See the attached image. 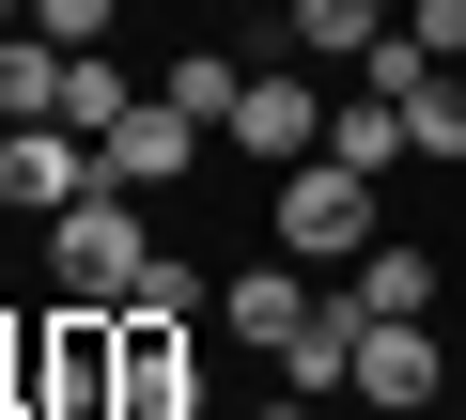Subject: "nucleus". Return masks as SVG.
I'll list each match as a JSON object with an SVG mask.
<instances>
[{
  "mask_svg": "<svg viewBox=\"0 0 466 420\" xmlns=\"http://www.w3.org/2000/svg\"><path fill=\"white\" fill-rule=\"evenodd\" d=\"M32 234H47V296H78V312H125V296H140V265H156L140 187H78L63 219H32Z\"/></svg>",
  "mask_w": 466,
  "mask_h": 420,
  "instance_id": "nucleus-1",
  "label": "nucleus"
},
{
  "mask_svg": "<svg viewBox=\"0 0 466 420\" xmlns=\"http://www.w3.org/2000/svg\"><path fill=\"white\" fill-rule=\"evenodd\" d=\"M265 234H280L311 281H342L358 250H389V202H373V171H342V156H296V171H280V202H265Z\"/></svg>",
  "mask_w": 466,
  "mask_h": 420,
  "instance_id": "nucleus-2",
  "label": "nucleus"
},
{
  "mask_svg": "<svg viewBox=\"0 0 466 420\" xmlns=\"http://www.w3.org/2000/svg\"><path fill=\"white\" fill-rule=\"evenodd\" d=\"M32 420H109L125 405V312H32V389H16Z\"/></svg>",
  "mask_w": 466,
  "mask_h": 420,
  "instance_id": "nucleus-3",
  "label": "nucleus"
},
{
  "mask_svg": "<svg viewBox=\"0 0 466 420\" xmlns=\"http://www.w3.org/2000/svg\"><path fill=\"white\" fill-rule=\"evenodd\" d=\"M373 420H420L435 389H451V343H435V312H358V374H342Z\"/></svg>",
  "mask_w": 466,
  "mask_h": 420,
  "instance_id": "nucleus-4",
  "label": "nucleus"
},
{
  "mask_svg": "<svg viewBox=\"0 0 466 420\" xmlns=\"http://www.w3.org/2000/svg\"><path fill=\"white\" fill-rule=\"evenodd\" d=\"M218 140H233V156H265V171H296V156H327V94H311L296 63H249V94H233Z\"/></svg>",
  "mask_w": 466,
  "mask_h": 420,
  "instance_id": "nucleus-5",
  "label": "nucleus"
},
{
  "mask_svg": "<svg viewBox=\"0 0 466 420\" xmlns=\"http://www.w3.org/2000/svg\"><path fill=\"white\" fill-rule=\"evenodd\" d=\"M125 420H202V343H187V312H125Z\"/></svg>",
  "mask_w": 466,
  "mask_h": 420,
  "instance_id": "nucleus-6",
  "label": "nucleus"
},
{
  "mask_svg": "<svg viewBox=\"0 0 466 420\" xmlns=\"http://www.w3.org/2000/svg\"><path fill=\"white\" fill-rule=\"evenodd\" d=\"M78 187H109V156L78 125H16V140H0V202H16V219H63Z\"/></svg>",
  "mask_w": 466,
  "mask_h": 420,
  "instance_id": "nucleus-7",
  "label": "nucleus"
},
{
  "mask_svg": "<svg viewBox=\"0 0 466 420\" xmlns=\"http://www.w3.org/2000/svg\"><path fill=\"white\" fill-rule=\"evenodd\" d=\"M311 296H327V281H311L296 250H265V265H233V281H218V327L249 343V358H280V343L311 327Z\"/></svg>",
  "mask_w": 466,
  "mask_h": 420,
  "instance_id": "nucleus-8",
  "label": "nucleus"
},
{
  "mask_svg": "<svg viewBox=\"0 0 466 420\" xmlns=\"http://www.w3.org/2000/svg\"><path fill=\"white\" fill-rule=\"evenodd\" d=\"M94 156H109V187H140V202H156V187H187V156H202V109L140 94V109H125V125H109Z\"/></svg>",
  "mask_w": 466,
  "mask_h": 420,
  "instance_id": "nucleus-9",
  "label": "nucleus"
},
{
  "mask_svg": "<svg viewBox=\"0 0 466 420\" xmlns=\"http://www.w3.org/2000/svg\"><path fill=\"white\" fill-rule=\"evenodd\" d=\"M63 63H78V47H47L32 16L0 32V125H63Z\"/></svg>",
  "mask_w": 466,
  "mask_h": 420,
  "instance_id": "nucleus-10",
  "label": "nucleus"
},
{
  "mask_svg": "<svg viewBox=\"0 0 466 420\" xmlns=\"http://www.w3.org/2000/svg\"><path fill=\"white\" fill-rule=\"evenodd\" d=\"M327 156H342V171H373V187H389V171H420V140H404V109H389V94H342V109H327Z\"/></svg>",
  "mask_w": 466,
  "mask_h": 420,
  "instance_id": "nucleus-11",
  "label": "nucleus"
},
{
  "mask_svg": "<svg viewBox=\"0 0 466 420\" xmlns=\"http://www.w3.org/2000/svg\"><path fill=\"white\" fill-rule=\"evenodd\" d=\"M342 374H358V296H311V327L280 343V389H311V405H327Z\"/></svg>",
  "mask_w": 466,
  "mask_h": 420,
  "instance_id": "nucleus-12",
  "label": "nucleus"
},
{
  "mask_svg": "<svg viewBox=\"0 0 466 420\" xmlns=\"http://www.w3.org/2000/svg\"><path fill=\"white\" fill-rule=\"evenodd\" d=\"M140 94H156V78H125L109 47H78V63H63V125H78V140H109V125H125Z\"/></svg>",
  "mask_w": 466,
  "mask_h": 420,
  "instance_id": "nucleus-13",
  "label": "nucleus"
},
{
  "mask_svg": "<svg viewBox=\"0 0 466 420\" xmlns=\"http://www.w3.org/2000/svg\"><path fill=\"white\" fill-rule=\"evenodd\" d=\"M342 296H358V312H435V250H404V234H389V250H358V265H342Z\"/></svg>",
  "mask_w": 466,
  "mask_h": 420,
  "instance_id": "nucleus-14",
  "label": "nucleus"
},
{
  "mask_svg": "<svg viewBox=\"0 0 466 420\" xmlns=\"http://www.w3.org/2000/svg\"><path fill=\"white\" fill-rule=\"evenodd\" d=\"M280 16H296V47H311V63H358V47L404 16V0H280Z\"/></svg>",
  "mask_w": 466,
  "mask_h": 420,
  "instance_id": "nucleus-15",
  "label": "nucleus"
},
{
  "mask_svg": "<svg viewBox=\"0 0 466 420\" xmlns=\"http://www.w3.org/2000/svg\"><path fill=\"white\" fill-rule=\"evenodd\" d=\"M404 140H420V171H466V63L404 94Z\"/></svg>",
  "mask_w": 466,
  "mask_h": 420,
  "instance_id": "nucleus-16",
  "label": "nucleus"
},
{
  "mask_svg": "<svg viewBox=\"0 0 466 420\" xmlns=\"http://www.w3.org/2000/svg\"><path fill=\"white\" fill-rule=\"evenodd\" d=\"M171 109H202V125H233V94H249V63L233 47H171V78H156Z\"/></svg>",
  "mask_w": 466,
  "mask_h": 420,
  "instance_id": "nucleus-17",
  "label": "nucleus"
},
{
  "mask_svg": "<svg viewBox=\"0 0 466 420\" xmlns=\"http://www.w3.org/2000/svg\"><path fill=\"white\" fill-rule=\"evenodd\" d=\"M202 296H218V281H202V265H187V250H156V265H140V296H125V312H187V327H202Z\"/></svg>",
  "mask_w": 466,
  "mask_h": 420,
  "instance_id": "nucleus-18",
  "label": "nucleus"
},
{
  "mask_svg": "<svg viewBox=\"0 0 466 420\" xmlns=\"http://www.w3.org/2000/svg\"><path fill=\"white\" fill-rule=\"evenodd\" d=\"M109 16H125V0H32V32H47V47H109Z\"/></svg>",
  "mask_w": 466,
  "mask_h": 420,
  "instance_id": "nucleus-19",
  "label": "nucleus"
},
{
  "mask_svg": "<svg viewBox=\"0 0 466 420\" xmlns=\"http://www.w3.org/2000/svg\"><path fill=\"white\" fill-rule=\"evenodd\" d=\"M404 32H420L435 63H466V0H404Z\"/></svg>",
  "mask_w": 466,
  "mask_h": 420,
  "instance_id": "nucleus-20",
  "label": "nucleus"
},
{
  "mask_svg": "<svg viewBox=\"0 0 466 420\" xmlns=\"http://www.w3.org/2000/svg\"><path fill=\"white\" fill-rule=\"evenodd\" d=\"M16 389H32V312L0 296V405H16Z\"/></svg>",
  "mask_w": 466,
  "mask_h": 420,
  "instance_id": "nucleus-21",
  "label": "nucleus"
},
{
  "mask_svg": "<svg viewBox=\"0 0 466 420\" xmlns=\"http://www.w3.org/2000/svg\"><path fill=\"white\" fill-rule=\"evenodd\" d=\"M265 420H311V389H280V405H265Z\"/></svg>",
  "mask_w": 466,
  "mask_h": 420,
  "instance_id": "nucleus-22",
  "label": "nucleus"
},
{
  "mask_svg": "<svg viewBox=\"0 0 466 420\" xmlns=\"http://www.w3.org/2000/svg\"><path fill=\"white\" fill-rule=\"evenodd\" d=\"M0 234H16V202H0Z\"/></svg>",
  "mask_w": 466,
  "mask_h": 420,
  "instance_id": "nucleus-23",
  "label": "nucleus"
},
{
  "mask_svg": "<svg viewBox=\"0 0 466 420\" xmlns=\"http://www.w3.org/2000/svg\"><path fill=\"white\" fill-rule=\"evenodd\" d=\"M0 420H32V405H0Z\"/></svg>",
  "mask_w": 466,
  "mask_h": 420,
  "instance_id": "nucleus-24",
  "label": "nucleus"
},
{
  "mask_svg": "<svg viewBox=\"0 0 466 420\" xmlns=\"http://www.w3.org/2000/svg\"><path fill=\"white\" fill-rule=\"evenodd\" d=\"M0 140H16V125H0Z\"/></svg>",
  "mask_w": 466,
  "mask_h": 420,
  "instance_id": "nucleus-25",
  "label": "nucleus"
},
{
  "mask_svg": "<svg viewBox=\"0 0 466 420\" xmlns=\"http://www.w3.org/2000/svg\"><path fill=\"white\" fill-rule=\"evenodd\" d=\"M202 420H218V405H202Z\"/></svg>",
  "mask_w": 466,
  "mask_h": 420,
  "instance_id": "nucleus-26",
  "label": "nucleus"
},
{
  "mask_svg": "<svg viewBox=\"0 0 466 420\" xmlns=\"http://www.w3.org/2000/svg\"><path fill=\"white\" fill-rule=\"evenodd\" d=\"M420 420H435V405H420Z\"/></svg>",
  "mask_w": 466,
  "mask_h": 420,
  "instance_id": "nucleus-27",
  "label": "nucleus"
},
{
  "mask_svg": "<svg viewBox=\"0 0 466 420\" xmlns=\"http://www.w3.org/2000/svg\"><path fill=\"white\" fill-rule=\"evenodd\" d=\"M109 420H125V405H109Z\"/></svg>",
  "mask_w": 466,
  "mask_h": 420,
  "instance_id": "nucleus-28",
  "label": "nucleus"
}]
</instances>
